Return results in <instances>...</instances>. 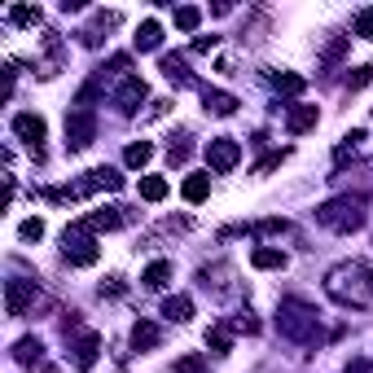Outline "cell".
<instances>
[{
	"instance_id": "obj_1",
	"label": "cell",
	"mask_w": 373,
	"mask_h": 373,
	"mask_svg": "<svg viewBox=\"0 0 373 373\" xmlns=\"http://www.w3.org/2000/svg\"><path fill=\"white\" fill-rule=\"evenodd\" d=\"M325 290L339 299V303H347V308H369L373 303V272H365L360 263H343V268L330 272Z\"/></svg>"
},
{
	"instance_id": "obj_2",
	"label": "cell",
	"mask_w": 373,
	"mask_h": 373,
	"mask_svg": "<svg viewBox=\"0 0 373 373\" xmlns=\"http://www.w3.org/2000/svg\"><path fill=\"white\" fill-rule=\"evenodd\" d=\"M316 220L325 228H334V233H356L360 224H365V198H330L325 207L316 211Z\"/></svg>"
},
{
	"instance_id": "obj_3",
	"label": "cell",
	"mask_w": 373,
	"mask_h": 373,
	"mask_svg": "<svg viewBox=\"0 0 373 373\" xmlns=\"http://www.w3.org/2000/svg\"><path fill=\"white\" fill-rule=\"evenodd\" d=\"M276 325H281V334L285 339H299V343H312L321 334V325H316V312L303 308V303H281V312H276Z\"/></svg>"
},
{
	"instance_id": "obj_4",
	"label": "cell",
	"mask_w": 373,
	"mask_h": 373,
	"mask_svg": "<svg viewBox=\"0 0 373 373\" xmlns=\"http://www.w3.org/2000/svg\"><path fill=\"white\" fill-rule=\"evenodd\" d=\"M66 263H75V268H88V263H97V242L88 237V228H83V224L66 228Z\"/></svg>"
},
{
	"instance_id": "obj_5",
	"label": "cell",
	"mask_w": 373,
	"mask_h": 373,
	"mask_svg": "<svg viewBox=\"0 0 373 373\" xmlns=\"http://www.w3.org/2000/svg\"><path fill=\"white\" fill-rule=\"evenodd\" d=\"M92 137H97V119L88 110H70L66 114V145L83 150V145H92Z\"/></svg>"
},
{
	"instance_id": "obj_6",
	"label": "cell",
	"mask_w": 373,
	"mask_h": 373,
	"mask_svg": "<svg viewBox=\"0 0 373 373\" xmlns=\"http://www.w3.org/2000/svg\"><path fill=\"white\" fill-rule=\"evenodd\" d=\"M237 159H242V145H237V141H228V137H215L211 145H207V163H211V172H233Z\"/></svg>"
},
{
	"instance_id": "obj_7",
	"label": "cell",
	"mask_w": 373,
	"mask_h": 373,
	"mask_svg": "<svg viewBox=\"0 0 373 373\" xmlns=\"http://www.w3.org/2000/svg\"><path fill=\"white\" fill-rule=\"evenodd\" d=\"M141 101H145V79H141V75H128L123 83H119V92H114V105H119L123 114H137Z\"/></svg>"
},
{
	"instance_id": "obj_8",
	"label": "cell",
	"mask_w": 373,
	"mask_h": 373,
	"mask_svg": "<svg viewBox=\"0 0 373 373\" xmlns=\"http://www.w3.org/2000/svg\"><path fill=\"white\" fill-rule=\"evenodd\" d=\"M31 303H35V281H9V285H5V308H9V316H27Z\"/></svg>"
},
{
	"instance_id": "obj_9",
	"label": "cell",
	"mask_w": 373,
	"mask_h": 373,
	"mask_svg": "<svg viewBox=\"0 0 373 373\" xmlns=\"http://www.w3.org/2000/svg\"><path fill=\"white\" fill-rule=\"evenodd\" d=\"M70 352H75V365H79V369H92V365H97V352H101V339H97L92 330H83Z\"/></svg>"
},
{
	"instance_id": "obj_10",
	"label": "cell",
	"mask_w": 373,
	"mask_h": 373,
	"mask_svg": "<svg viewBox=\"0 0 373 373\" xmlns=\"http://www.w3.org/2000/svg\"><path fill=\"white\" fill-rule=\"evenodd\" d=\"M14 132H18L22 141H27V145L40 150V141H44V132H49V128H44V119H40V114H18V119H14Z\"/></svg>"
},
{
	"instance_id": "obj_11",
	"label": "cell",
	"mask_w": 373,
	"mask_h": 373,
	"mask_svg": "<svg viewBox=\"0 0 373 373\" xmlns=\"http://www.w3.org/2000/svg\"><path fill=\"white\" fill-rule=\"evenodd\" d=\"M316 119H321L316 105H290V114H285V128L299 137V132H312V128H316Z\"/></svg>"
},
{
	"instance_id": "obj_12",
	"label": "cell",
	"mask_w": 373,
	"mask_h": 373,
	"mask_svg": "<svg viewBox=\"0 0 373 373\" xmlns=\"http://www.w3.org/2000/svg\"><path fill=\"white\" fill-rule=\"evenodd\" d=\"M202 101H207L211 114H233L237 110V97H233V92H220V88H207V92H202Z\"/></svg>"
},
{
	"instance_id": "obj_13",
	"label": "cell",
	"mask_w": 373,
	"mask_h": 373,
	"mask_svg": "<svg viewBox=\"0 0 373 373\" xmlns=\"http://www.w3.org/2000/svg\"><path fill=\"white\" fill-rule=\"evenodd\" d=\"M163 316L167 321H189V316H194V299H189V294H172L163 303Z\"/></svg>"
},
{
	"instance_id": "obj_14",
	"label": "cell",
	"mask_w": 373,
	"mask_h": 373,
	"mask_svg": "<svg viewBox=\"0 0 373 373\" xmlns=\"http://www.w3.org/2000/svg\"><path fill=\"white\" fill-rule=\"evenodd\" d=\"M180 194H185V202H207L211 198V176H189L185 185H180Z\"/></svg>"
},
{
	"instance_id": "obj_15",
	"label": "cell",
	"mask_w": 373,
	"mask_h": 373,
	"mask_svg": "<svg viewBox=\"0 0 373 373\" xmlns=\"http://www.w3.org/2000/svg\"><path fill=\"white\" fill-rule=\"evenodd\" d=\"M79 224L88 228V233H110V228L123 224V215L119 211H97V215H88V220H79Z\"/></svg>"
},
{
	"instance_id": "obj_16",
	"label": "cell",
	"mask_w": 373,
	"mask_h": 373,
	"mask_svg": "<svg viewBox=\"0 0 373 373\" xmlns=\"http://www.w3.org/2000/svg\"><path fill=\"white\" fill-rule=\"evenodd\" d=\"M132 347H137V352H145V347H159V325L137 321V325H132Z\"/></svg>"
},
{
	"instance_id": "obj_17",
	"label": "cell",
	"mask_w": 373,
	"mask_h": 373,
	"mask_svg": "<svg viewBox=\"0 0 373 373\" xmlns=\"http://www.w3.org/2000/svg\"><path fill=\"white\" fill-rule=\"evenodd\" d=\"M159 44H163V27H159V22H141V31H137V49L141 53H150V49H159Z\"/></svg>"
},
{
	"instance_id": "obj_18",
	"label": "cell",
	"mask_w": 373,
	"mask_h": 373,
	"mask_svg": "<svg viewBox=\"0 0 373 373\" xmlns=\"http://www.w3.org/2000/svg\"><path fill=\"white\" fill-rule=\"evenodd\" d=\"M163 75L172 79V83H194V75H189V66H185V57H176V53L163 57Z\"/></svg>"
},
{
	"instance_id": "obj_19",
	"label": "cell",
	"mask_w": 373,
	"mask_h": 373,
	"mask_svg": "<svg viewBox=\"0 0 373 373\" xmlns=\"http://www.w3.org/2000/svg\"><path fill=\"white\" fill-rule=\"evenodd\" d=\"M167 276H172V263H167V259H154L150 268H145V276H141V281H145L150 290H163V285H167Z\"/></svg>"
},
{
	"instance_id": "obj_20",
	"label": "cell",
	"mask_w": 373,
	"mask_h": 373,
	"mask_svg": "<svg viewBox=\"0 0 373 373\" xmlns=\"http://www.w3.org/2000/svg\"><path fill=\"white\" fill-rule=\"evenodd\" d=\"M250 263H255V268H285V255L272 250V246H259L255 255H250Z\"/></svg>"
},
{
	"instance_id": "obj_21",
	"label": "cell",
	"mask_w": 373,
	"mask_h": 373,
	"mask_svg": "<svg viewBox=\"0 0 373 373\" xmlns=\"http://www.w3.org/2000/svg\"><path fill=\"white\" fill-rule=\"evenodd\" d=\"M141 198H145V202H163L167 198V180L163 176H145V180H141Z\"/></svg>"
},
{
	"instance_id": "obj_22",
	"label": "cell",
	"mask_w": 373,
	"mask_h": 373,
	"mask_svg": "<svg viewBox=\"0 0 373 373\" xmlns=\"http://www.w3.org/2000/svg\"><path fill=\"white\" fill-rule=\"evenodd\" d=\"M150 159H154V145H150V141H137V145H128V154H123L128 167H145Z\"/></svg>"
},
{
	"instance_id": "obj_23",
	"label": "cell",
	"mask_w": 373,
	"mask_h": 373,
	"mask_svg": "<svg viewBox=\"0 0 373 373\" xmlns=\"http://www.w3.org/2000/svg\"><path fill=\"white\" fill-rule=\"evenodd\" d=\"M40 356H44L40 339H22V343L14 347V360H18V365H31V360H40Z\"/></svg>"
},
{
	"instance_id": "obj_24",
	"label": "cell",
	"mask_w": 373,
	"mask_h": 373,
	"mask_svg": "<svg viewBox=\"0 0 373 373\" xmlns=\"http://www.w3.org/2000/svg\"><path fill=\"white\" fill-rule=\"evenodd\" d=\"M9 22H18V27H35V22H40V9L18 5V9H9Z\"/></svg>"
},
{
	"instance_id": "obj_25",
	"label": "cell",
	"mask_w": 373,
	"mask_h": 373,
	"mask_svg": "<svg viewBox=\"0 0 373 373\" xmlns=\"http://www.w3.org/2000/svg\"><path fill=\"white\" fill-rule=\"evenodd\" d=\"M207 347H215V352H228V347H233V334H228L224 325H215V330H207Z\"/></svg>"
},
{
	"instance_id": "obj_26",
	"label": "cell",
	"mask_w": 373,
	"mask_h": 373,
	"mask_svg": "<svg viewBox=\"0 0 373 373\" xmlns=\"http://www.w3.org/2000/svg\"><path fill=\"white\" fill-rule=\"evenodd\" d=\"M198 22H202V14H198V9H194V5H185V9H176V27H180V31H194V27H198Z\"/></svg>"
},
{
	"instance_id": "obj_27",
	"label": "cell",
	"mask_w": 373,
	"mask_h": 373,
	"mask_svg": "<svg viewBox=\"0 0 373 373\" xmlns=\"http://www.w3.org/2000/svg\"><path fill=\"white\" fill-rule=\"evenodd\" d=\"M18 237H22V242H40V237H44V220H22Z\"/></svg>"
},
{
	"instance_id": "obj_28",
	"label": "cell",
	"mask_w": 373,
	"mask_h": 373,
	"mask_svg": "<svg viewBox=\"0 0 373 373\" xmlns=\"http://www.w3.org/2000/svg\"><path fill=\"white\" fill-rule=\"evenodd\" d=\"M176 373H207V360H202V356H180Z\"/></svg>"
},
{
	"instance_id": "obj_29",
	"label": "cell",
	"mask_w": 373,
	"mask_h": 373,
	"mask_svg": "<svg viewBox=\"0 0 373 373\" xmlns=\"http://www.w3.org/2000/svg\"><path fill=\"white\" fill-rule=\"evenodd\" d=\"M276 88L281 92H303V75H276Z\"/></svg>"
},
{
	"instance_id": "obj_30",
	"label": "cell",
	"mask_w": 373,
	"mask_h": 373,
	"mask_svg": "<svg viewBox=\"0 0 373 373\" xmlns=\"http://www.w3.org/2000/svg\"><path fill=\"white\" fill-rule=\"evenodd\" d=\"M356 35H365V40H373V9H365V14L356 18Z\"/></svg>"
},
{
	"instance_id": "obj_31",
	"label": "cell",
	"mask_w": 373,
	"mask_h": 373,
	"mask_svg": "<svg viewBox=\"0 0 373 373\" xmlns=\"http://www.w3.org/2000/svg\"><path fill=\"white\" fill-rule=\"evenodd\" d=\"M365 83H373V62H365V66L352 75V88H365Z\"/></svg>"
},
{
	"instance_id": "obj_32",
	"label": "cell",
	"mask_w": 373,
	"mask_h": 373,
	"mask_svg": "<svg viewBox=\"0 0 373 373\" xmlns=\"http://www.w3.org/2000/svg\"><path fill=\"white\" fill-rule=\"evenodd\" d=\"M215 44H220V35H198V40H194V53H211Z\"/></svg>"
},
{
	"instance_id": "obj_33",
	"label": "cell",
	"mask_w": 373,
	"mask_h": 373,
	"mask_svg": "<svg viewBox=\"0 0 373 373\" xmlns=\"http://www.w3.org/2000/svg\"><path fill=\"white\" fill-rule=\"evenodd\" d=\"M101 294H123V281H119V276H110V281L101 285Z\"/></svg>"
},
{
	"instance_id": "obj_34",
	"label": "cell",
	"mask_w": 373,
	"mask_h": 373,
	"mask_svg": "<svg viewBox=\"0 0 373 373\" xmlns=\"http://www.w3.org/2000/svg\"><path fill=\"white\" fill-rule=\"evenodd\" d=\"M167 154H172V163H185V159H189V145H172Z\"/></svg>"
},
{
	"instance_id": "obj_35",
	"label": "cell",
	"mask_w": 373,
	"mask_h": 373,
	"mask_svg": "<svg viewBox=\"0 0 373 373\" xmlns=\"http://www.w3.org/2000/svg\"><path fill=\"white\" fill-rule=\"evenodd\" d=\"M347 373H369V360H356V365L347 369Z\"/></svg>"
},
{
	"instance_id": "obj_36",
	"label": "cell",
	"mask_w": 373,
	"mask_h": 373,
	"mask_svg": "<svg viewBox=\"0 0 373 373\" xmlns=\"http://www.w3.org/2000/svg\"><path fill=\"white\" fill-rule=\"evenodd\" d=\"M40 373H57V369H49V365H44V369H40Z\"/></svg>"
}]
</instances>
